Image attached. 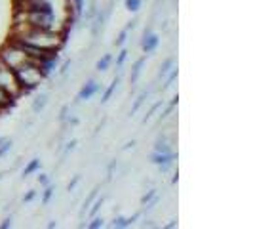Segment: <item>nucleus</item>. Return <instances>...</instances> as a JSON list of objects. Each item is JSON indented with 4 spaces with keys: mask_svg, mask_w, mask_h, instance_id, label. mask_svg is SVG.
Returning a JSON list of instances; mask_svg holds the SVG:
<instances>
[{
    "mask_svg": "<svg viewBox=\"0 0 253 229\" xmlns=\"http://www.w3.org/2000/svg\"><path fill=\"white\" fill-rule=\"evenodd\" d=\"M93 201H95V203L91 204V208H88L89 218H93V216H95V214H97V212H99V208H101L103 203H105V197H101V199H97V197H95Z\"/></svg>",
    "mask_w": 253,
    "mask_h": 229,
    "instance_id": "24",
    "label": "nucleus"
},
{
    "mask_svg": "<svg viewBox=\"0 0 253 229\" xmlns=\"http://www.w3.org/2000/svg\"><path fill=\"white\" fill-rule=\"evenodd\" d=\"M158 44H160V37H158L156 33H152L151 29H149V31H145V35H143V42H141L143 52H145V54H152V52L158 48Z\"/></svg>",
    "mask_w": 253,
    "mask_h": 229,
    "instance_id": "7",
    "label": "nucleus"
},
{
    "mask_svg": "<svg viewBox=\"0 0 253 229\" xmlns=\"http://www.w3.org/2000/svg\"><path fill=\"white\" fill-rule=\"evenodd\" d=\"M78 181H80V176H75V179H73V181H71V183L67 185V189H69V191H75V187L78 185Z\"/></svg>",
    "mask_w": 253,
    "mask_h": 229,
    "instance_id": "36",
    "label": "nucleus"
},
{
    "mask_svg": "<svg viewBox=\"0 0 253 229\" xmlns=\"http://www.w3.org/2000/svg\"><path fill=\"white\" fill-rule=\"evenodd\" d=\"M103 226H105V220H103L101 216H97V214H95V216H93V220L88 224L89 229H99V228H103Z\"/></svg>",
    "mask_w": 253,
    "mask_h": 229,
    "instance_id": "25",
    "label": "nucleus"
},
{
    "mask_svg": "<svg viewBox=\"0 0 253 229\" xmlns=\"http://www.w3.org/2000/svg\"><path fill=\"white\" fill-rule=\"evenodd\" d=\"M53 193H55V187H53L51 183L50 185H46V189L42 191V204H44V206H48V204H50Z\"/></svg>",
    "mask_w": 253,
    "mask_h": 229,
    "instance_id": "23",
    "label": "nucleus"
},
{
    "mask_svg": "<svg viewBox=\"0 0 253 229\" xmlns=\"http://www.w3.org/2000/svg\"><path fill=\"white\" fill-rule=\"evenodd\" d=\"M48 228H57V222H53V220H51L50 224H48Z\"/></svg>",
    "mask_w": 253,
    "mask_h": 229,
    "instance_id": "41",
    "label": "nucleus"
},
{
    "mask_svg": "<svg viewBox=\"0 0 253 229\" xmlns=\"http://www.w3.org/2000/svg\"><path fill=\"white\" fill-rule=\"evenodd\" d=\"M133 147H135V141L131 140V141H127L126 145H124V147H122V151H127V149H133Z\"/></svg>",
    "mask_w": 253,
    "mask_h": 229,
    "instance_id": "38",
    "label": "nucleus"
},
{
    "mask_svg": "<svg viewBox=\"0 0 253 229\" xmlns=\"http://www.w3.org/2000/svg\"><path fill=\"white\" fill-rule=\"evenodd\" d=\"M76 143H78V141H76V140H71V141H69V143H67V147H65L63 155H61V161H63V159H67V155H69V153H73V151H75Z\"/></svg>",
    "mask_w": 253,
    "mask_h": 229,
    "instance_id": "28",
    "label": "nucleus"
},
{
    "mask_svg": "<svg viewBox=\"0 0 253 229\" xmlns=\"http://www.w3.org/2000/svg\"><path fill=\"white\" fill-rule=\"evenodd\" d=\"M35 197H37V191L31 189L27 195H23V203H31V201H35Z\"/></svg>",
    "mask_w": 253,
    "mask_h": 229,
    "instance_id": "34",
    "label": "nucleus"
},
{
    "mask_svg": "<svg viewBox=\"0 0 253 229\" xmlns=\"http://www.w3.org/2000/svg\"><path fill=\"white\" fill-rule=\"evenodd\" d=\"M12 147H13V140H4V141H2V143H0V159H2L6 153L10 151Z\"/></svg>",
    "mask_w": 253,
    "mask_h": 229,
    "instance_id": "26",
    "label": "nucleus"
},
{
    "mask_svg": "<svg viewBox=\"0 0 253 229\" xmlns=\"http://www.w3.org/2000/svg\"><path fill=\"white\" fill-rule=\"evenodd\" d=\"M97 191H99L97 187H95V189L89 191L88 199L84 201V204H82V208H80V214H78V218H80V220H84V216H86V212H88V208L91 206V203H93V199L97 197Z\"/></svg>",
    "mask_w": 253,
    "mask_h": 229,
    "instance_id": "16",
    "label": "nucleus"
},
{
    "mask_svg": "<svg viewBox=\"0 0 253 229\" xmlns=\"http://www.w3.org/2000/svg\"><path fill=\"white\" fill-rule=\"evenodd\" d=\"M13 103H15V98H13L12 94H8L6 90L0 86V111H6V109H10Z\"/></svg>",
    "mask_w": 253,
    "mask_h": 229,
    "instance_id": "12",
    "label": "nucleus"
},
{
    "mask_svg": "<svg viewBox=\"0 0 253 229\" xmlns=\"http://www.w3.org/2000/svg\"><path fill=\"white\" fill-rule=\"evenodd\" d=\"M145 61H147V59L141 57V59H137L135 65L131 67V75H129V82H131V84H135V82L139 80V75H141V71H143V67H145Z\"/></svg>",
    "mask_w": 253,
    "mask_h": 229,
    "instance_id": "13",
    "label": "nucleus"
},
{
    "mask_svg": "<svg viewBox=\"0 0 253 229\" xmlns=\"http://www.w3.org/2000/svg\"><path fill=\"white\" fill-rule=\"evenodd\" d=\"M111 63H113V56H111V54H105L101 59L95 63V69H97L99 73H105V71L111 67Z\"/></svg>",
    "mask_w": 253,
    "mask_h": 229,
    "instance_id": "17",
    "label": "nucleus"
},
{
    "mask_svg": "<svg viewBox=\"0 0 253 229\" xmlns=\"http://www.w3.org/2000/svg\"><path fill=\"white\" fill-rule=\"evenodd\" d=\"M143 228H154V224H152V220H149V222H145V224H143Z\"/></svg>",
    "mask_w": 253,
    "mask_h": 229,
    "instance_id": "40",
    "label": "nucleus"
},
{
    "mask_svg": "<svg viewBox=\"0 0 253 229\" xmlns=\"http://www.w3.org/2000/svg\"><path fill=\"white\" fill-rule=\"evenodd\" d=\"M147 98H149V94H147V92H143V94H139V96H137V100L133 102V105H131V109H129V116H133V114H135L137 111H139L141 105L145 103V100H147Z\"/></svg>",
    "mask_w": 253,
    "mask_h": 229,
    "instance_id": "19",
    "label": "nucleus"
},
{
    "mask_svg": "<svg viewBox=\"0 0 253 229\" xmlns=\"http://www.w3.org/2000/svg\"><path fill=\"white\" fill-rule=\"evenodd\" d=\"M124 6H126L127 12L131 13H137L143 6V0H124Z\"/></svg>",
    "mask_w": 253,
    "mask_h": 229,
    "instance_id": "22",
    "label": "nucleus"
},
{
    "mask_svg": "<svg viewBox=\"0 0 253 229\" xmlns=\"http://www.w3.org/2000/svg\"><path fill=\"white\" fill-rule=\"evenodd\" d=\"M40 170V159H33L29 165L23 168V172H21V178L25 179V178H29V176H33L35 172H38Z\"/></svg>",
    "mask_w": 253,
    "mask_h": 229,
    "instance_id": "15",
    "label": "nucleus"
},
{
    "mask_svg": "<svg viewBox=\"0 0 253 229\" xmlns=\"http://www.w3.org/2000/svg\"><path fill=\"white\" fill-rule=\"evenodd\" d=\"M135 23H137V21H135V19H133V21H129V23H127V25L124 27V29H122V31H120V35H118V38H116V40H114V46H116V48H122V46H124V44H126L127 35H129V31H131V29H133V27H135Z\"/></svg>",
    "mask_w": 253,
    "mask_h": 229,
    "instance_id": "11",
    "label": "nucleus"
},
{
    "mask_svg": "<svg viewBox=\"0 0 253 229\" xmlns=\"http://www.w3.org/2000/svg\"><path fill=\"white\" fill-rule=\"evenodd\" d=\"M29 59H31V57H29L15 42H12V40H10L4 48H0V61L4 65H8L13 71H15L17 67H21L25 61H29Z\"/></svg>",
    "mask_w": 253,
    "mask_h": 229,
    "instance_id": "4",
    "label": "nucleus"
},
{
    "mask_svg": "<svg viewBox=\"0 0 253 229\" xmlns=\"http://www.w3.org/2000/svg\"><path fill=\"white\" fill-rule=\"evenodd\" d=\"M12 224H13V216L10 214L8 218H4V222L0 224V228H2V229H8V228H12Z\"/></svg>",
    "mask_w": 253,
    "mask_h": 229,
    "instance_id": "33",
    "label": "nucleus"
},
{
    "mask_svg": "<svg viewBox=\"0 0 253 229\" xmlns=\"http://www.w3.org/2000/svg\"><path fill=\"white\" fill-rule=\"evenodd\" d=\"M160 107H162V102H158L156 105H154V107H152L151 111H149V113L145 114V118H143V124H147V120H151V116L156 113V109H160Z\"/></svg>",
    "mask_w": 253,
    "mask_h": 229,
    "instance_id": "30",
    "label": "nucleus"
},
{
    "mask_svg": "<svg viewBox=\"0 0 253 229\" xmlns=\"http://www.w3.org/2000/svg\"><path fill=\"white\" fill-rule=\"evenodd\" d=\"M67 111H69V105H65L63 109H61V114H59V120H61V122L67 120Z\"/></svg>",
    "mask_w": 253,
    "mask_h": 229,
    "instance_id": "37",
    "label": "nucleus"
},
{
    "mask_svg": "<svg viewBox=\"0 0 253 229\" xmlns=\"http://www.w3.org/2000/svg\"><path fill=\"white\" fill-rule=\"evenodd\" d=\"M126 59H127V50L126 48H122L120 54H118V57H116V67H118V69H122V65H124Z\"/></svg>",
    "mask_w": 253,
    "mask_h": 229,
    "instance_id": "27",
    "label": "nucleus"
},
{
    "mask_svg": "<svg viewBox=\"0 0 253 229\" xmlns=\"http://www.w3.org/2000/svg\"><path fill=\"white\" fill-rule=\"evenodd\" d=\"M154 151L171 153V147H169V143H168V140H166V136H162V138L156 140V143H154Z\"/></svg>",
    "mask_w": 253,
    "mask_h": 229,
    "instance_id": "21",
    "label": "nucleus"
},
{
    "mask_svg": "<svg viewBox=\"0 0 253 229\" xmlns=\"http://www.w3.org/2000/svg\"><path fill=\"white\" fill-rule=\"evenodd\" d=\"M10 40L25 42L29 46H35L42 52H59L65 44V35L55 29H38L15 23Z\"/></svg>",
    "mask_w": 253,
    "mask_h": 229,
    "instance_id": "1",
    "label": "nucleus"
},
{
    "mask_svg": "<svg viewBox=\"0 0 253 229\" xmlns=\"http://www.w3.org/2000/svg\"><path fill=\"white\" fill-rule=\"evenodd\" d=\"M154 197H156V189H149L147 193H145V195H143V197H141V204L145 206V204L149 203L151 199H154Z\"/></svg>",
    "mask_w": 253,
    "mask_h": 229,
    "instance_id": "29",
    "label": "nucleus"
},
{
    "mask_svg": "<svg viewBox=\"0 0 253 229\" xmlns=\"http://www.w3.org/2000/svg\"><path fill=\"white\" fill-rule=\"evenodd\" d=\"M15 23L38 29H55L53 10H17Z\"/></svg>",
    "mask_w": 253,
    "mask_h": 229,
    "instance_id": "3",
    "label": "nucleus"
},
{
    "mask_svg": "<svg viewBox=\"0 0 253 229\" xmlns=\"http://www.w3.org/2000/svg\"><path fill=\"white\" fill-rule=\"evenodd\" d=\"M4 176H6V172H0V179H4Z\"/></svg>",
    "mask_w": 253,
    "mask_h": 229,
    "instance_id": "42",
    "label": "nucleus"
},
{
    "mask_svg": "<svg viewBox=\"0 0 253 229\" xmlns=\"http://www.w3.org/2000/svg\"><path fill=\"white\" fill-rule=\"evenodd\" d=\"M4 140H6V138H2V136H0V143H2V141H4Z\"/></svg>",
    "mask_w": 253,
    "mask_h": 229,
    "instance_id": "43",
    "label": "nucleus"
},
{
    "mask_svg": "<svg viewBox=\"0 0 253 229\" xmlns=\"http://www.w3.org/2000/svg\"><path fill=\"white\" fill-rule=\"evenodd\" d=\"M175 153L171 151V153H160V151H154L151 155V163L152 165H164V163H169V161H175Z\"/></svg>",
    "mask_w": 253,
    "mask_h": 229,
    "instance_id": "9",
    "label": "nucleus"
},
{
    "mask_svg": "<svg viewBox=\"0 0 253 229\" xmlns=\"http://www.w3.org/2000/svg\"><path fill=\"white\" fill-rule=\"evenodd\" d=\"M38 183L42 185V187H46V185H50L51 183V179H50V176L48 174H38Z\"/></svg>",
    "mask_w": 253,
    "mask_h": 229,
    "instance_id": "31",
    "label": "nucleus"
},
{
    "mask_svg": "<svg viewBox=\"0 0 253 229\" xmlns=\"http://www.w3.org/2000/svg\"><path fill=\"white\" fill-rule=\"evenodd\" d=\"M15 76H17V82H19L23 94H29V92L37 90L42 84V80H44V75H42V71L38 67L37 59H29L21 67H17L15 69Z\"/></svg>",
    "mask_w": 253,
    "mask_h": 229,
    "instance_id": "2",
    "label": "nucleus"
},
{
    "mask_svg": "<svg viewBox=\"0 0 253 229\" xmlns=\"http://www.w3.org/2000/svg\"><path fill=\"white\" fill-rule=\"evenodd\" d=\"M171 166H173V161L164 163V165H158V170H160V174H168V172L171 170Z\"/></svg>",
    "mask_w": 253,
    "mask_h": 229,
    "instance_id": "32",
    "label": "nucleus"
},
{
    "mask_svg": "<svg viewBox=\"0 0 253 229\" xmlns=\"http://www.w3.org/2000/svg\"><path fill=\"white\" fill-rule=\"evenodd\" d=\"M71 65H73V61H71V59H67V61H65V63L61 65V69H59L57 73H59V75H65V73L69 71V67H71Z\"/></svg>",
    "mask_w": 253,
    "mask_h": 229,
    "instance_id": "35",
    "label": "nucleus"
},
{
    "mask_svg": "<svg viewBox=\"0 0 253 229\" xmlns=\"http://www.w3.org/2000/svg\"><path fill=\"white\" fill-rule=\"evenodd\" d=\"M17 2H19V0H17Z\"/></svg>",
    "mask_w": 253,
    "mask_h": 229,
    "instance_id": "44",
    "label": "nucleus"
},
{
    "mask_svg": "<svg viewBox=\"0 0 253 229\" xmlns=\"http://www.w3.org/2000/svg\"><path fill=\"white\" fill-rule=\"evenodd\" d=\"M173 67H175V59H173V57H168L164 63L160 65V71H158V78H164V76L168 75V73H169V71H171Z\"/></svg>",
    "mask_w": 253,
    "mask_h": 229,
    "instance_id": "18",
    "label": "nucleus"
},
{
    "mask_svg": "<svg viewBox=\"0 0 253 229\" xmlns=\"http://www.w3.org/2000/svg\"><path fill=\"white\" fill-rule=\"evenodd\" d=\"M48 100H50V94L48 92H42V94H38L37 98L33 100V105H31V109H33V113H42L44 109H46V105H48Z\"/></svg>",
    "mask_w": 253,
    "mask_h": 229,
    "instance_id": "8",
    "label": "nucleus"
},
{
    "mask_svg": "<svg viewBox=\"0 0 253 229\" xmlns=\"http://www.w3.org/2000/svg\"><path fill=\"white\" fill-rule=\"evenodd\" d=\"M177 76H179L177 67H173V69H171V71H169V73H168V75L164 76V78H166V84H164V88H162V90L171 88V86H173V82L177 80Z\"/></svg>",
    "mask_w": 253,
    "mask_h": 229,
    "instance_id": "20",
    "label": "nucleus"
},
{
    "mask_svg": "<svg viewBox=\"0 0 253 229\" xmlns=\"http://www.w3.org/2000/svg\"><path fill=\"white\" fill-rule=\"evenodd\" d=\"M101 90V84L97 82V80H88L82 88H80V92H78V96H76V103L80 102H88V100H91L97 92Z\"/></svg>",
    "mask_w": 253,
    "mask_h": 229,
    "instance_id": "6",
    "label": "nucleus"
},
{
    "mask_svg": "<svg viewBox=\"0 0 253 229\" xmlns=\"http://www.w3.org/2000/svg\"><path fill=\"white\" fill-rule=\"evenodd\" d=\"M0 86L6 90L8 94H12L15 100H17L19 96H23L21 86H19V82H17V76H15V71L10 69L8 65H4L2 61H0Z\"/></svg>",
    "mask_w": 253,
    "mask_h": 229,
    "instance_id": "5",
    "label": "nucleus"
},
{
    "mask_svg": "<svg viewBox=\"0 0 253 229\" xmlns=\"http://www.w3.org/2000/svg\"><path fill=\"white\" fill-rule=\"evenodd\" d=\"M177 228V220H169V224H166V229H173Z\"/></svg>",
    "mask_w": 253,
    "mask_h": 229,
    "instance_id": "39",
    "label": "nucleus"
},
{
    "mask_svg": "<svg viewBox=\"0 0 253 229\" xmlns=\"http://www.w3.org/2000/svg\"><path fill=\"white\" fill-rule=\"evenodd\" d=\"M139 218V214H133L131 218H124V216H116L113 220V226L114 229H124V228H129V226H133L135 224V220Z\"/></svg>",
    "mask_w": 253,
    "mask_h": 229,
    "instance_id": "10",
    "label": "nucleus"
},
{
    "mask_svg": "<svg viewBox=\"0 0 253 229\" xmlns=\"http://www.w3.org/2000/svg\"><path fill=\"white\" fill-rule=\"evenodd\" d=\"M120 78H122V76H120V75H118V76H114V78H113V82H111V86H109V88L105 90V94H103V98H101V105H103V103H107V102H109V100H111V98H113L114 90L118 88V84H120Z\"/></svg>",
    "mask_w": 253,
    "mask_h": 229,
    "instance_id": "14",
    "label": "nucleus"
}]
</instances>
